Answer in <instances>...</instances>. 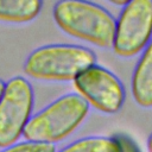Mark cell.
Returning <instances> with one entry per match:
<instances>
[{
  "label": "cell",
  "mask_w": 152,
  "mask_h": 152,
  "mask_svg": "<svg viewBox=\"0 0 152 152\" xmlns=\"http://www.w3.org/2000/svg\"><path fill=\"white\" fill-rule=\"evenodd\" d=\"M5 86H6V83H5L4 81H1V80H0V99H1V96H2V94H4Z\"/></svg>",
  "instance_id": "13"
},
{
  "label": "cell",
  "mask_w": 152,
  "mask_h": 152,
  "mask_svg": "<svg viewBox=\"0 0 152 152\" xmlns=\"http://www.w3.org/2000/svg\"><path fill=\"white\" fill-rule=\"evenodd\" d=\"M59 152H121V147L115 138L88 137L71 142Z\"/></svg>",
  "instance_id": "9"
},
{
  "label": "cell",
  "mask_w": 152,
  "mask_h": 152,
  "mask_svg": "<svg viewBox=\"0 0 152 152\" xmlns=\"http://www.w3.org/2000/svg\"><path fill=\"white\" fill-rule=\"evenodd\" d=\"M75 89L88 104L106 114L119 112L125 102L121 81L108 69L94 64L74 80Z\"/></svg>",
  "instance_id": "6"
},
{
  "label": "cell",
  "mask_w": 152,
  "mask_h": 152,
  "mask_svg": "<svg viewBox=\"0 0 152 152\" xmlns=\"http://www.w3.org/2000/svg\"><path fill=\"white\" fill-rule=\"evenodd\" d=\"M33 90L30 82L15 76L11 78L0 99V148L18 141L31 119Z\"/></svg>",
  "instance_id": "5"
},
{
  "label": "cell",
  "mask_w": 152,
  "mask_h": 152,
  "mask_svg": "<svg viewBox=\"0 0 152 152\" xmlns=\"http://www.w3.org/2000/svg\"><path fill=\"white\" fill-rule=\"evenodd\" d=\"M152 39V0H131L116 20L113 50L120 57H133Z\"/></svg>",
  "instance_id": "4"
},
{
  "label": "cell",
  "mask_w": 152,
  "mask_h": 152,
  "mask_svg": "<svg viewBox=\"0 0 152 152\" xmlns=\"http://www.w3.org/2000/svg\"><path fill=\"white\" fill-rule=\"evenodd\" d=\"M131 88L133 99L140 107H152V39L137 62Z\"/></svg>",
  "instance_id": "7"
},
{
  "label": "cell",
  "mask_w": 152,
  "mask_h": 152,
  "mask_svg": "<svg viewBox=\"0 0 152 152\" xmlns=\"http://www.w3.org/2000/svg\"><path fill=\"white\" fill-rule=\"evenodd\" d=\"M56 24L65 33L102 49L113 46L116 20L102 6L82 0H62L53 6Z\"/></svg>",
  "instance_id": "1"
},
{
  "label": "cell",
  "mask_w": 152,
  "mask_h": 152,
  "mask_svg": "<svg viewBox=\"0 0 152 152\" xmlns=\"http://www.w3.org/2000/svg\"><path fill=\"white\" fill-rule=\"evenodd\" d=\"M114 138L118 140V142H119V145L121 147V152H140L139 147L137 146V144L131 138H128V137H126L124 134L116 135Z\"/></svg>",
  "instance_id": "11"
},
{
  "label": "cell",
  "mask_w": 152,
  "mask_h": 152,
  "mask_svg": "<svg viewBox=\"0 0 152 152\" xmlns=\"http://www.w3.org/2000/svg\"><path fill=\"white\" fill-rule=\"evenodd\" d=\"M1 152H56V146L53 144L39 142V141H23L15 142Z\"/></svg>",
  "instance_id": "10"
},
{
  "label": "cell",
  "mask_w": 152,
  "mask_h": 152,
  "mask_svg": "<svg viewBox=\"0 0 152 152\" xmlns=\"http://www.w3.org/2000/svg\"><path fill=\"white\" fill-rule=\"evenodd\" d=\"M88 102L78 94H65L33 115L23 135L30 141L53 144L70 135L86 119Z\"/></svg>",
  "instance_id": "3"
},
{
  "label": "cell",
  "mask_w": 152,
  "mask_h": 152,
  "mask_svg": "<svg viewBox=\"0 0 152 152\" xmlns=\"http://www.w3.org/2000/svg\"><path fill=\"white\" fill-rule=\"evenodd\" d=\"M96 55L88 48L52 44L36 49L25 61V74L43 81H74L93 66Z\"/></svg>",
  "instance_id": "2"
},
{
  "label": "cell",
  "mask_w": 152,
  "mask_h": 152,
  "mask_svg": "<svg viewBox=\"0 0 152 152\" xmlns=\"http://www.w3.org/2000/svg\"><path fill=\"white\" fill-rule=\"evenodd\" d=\"M147 148H148V152H152V133L147 139Z\"/></svg>",
  "instance_id": "12"
},
{
  "label": "cell",
  "mask_w": 152,
  "mask_h": 152,
  "mask_svg": "<svg viewBox=\"0 0 152 152\" xmlns=\"http://www.w3.org/2000/svg\"><path fill=\"white\" fill-rule=\"evenodd\" d=\"M40 8V0H0V21L27 23L39 14Z\"/></svg>",
  "instance_id": "8"
}]
</instances>
